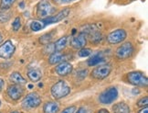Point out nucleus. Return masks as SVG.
I'll list each match as a JSON object with an SVG mask.
<instances>
[{"label":"nucleus","instance_id":"nucleus-1","mask_svg":"<svg viewBox=\"0 0 148 113\" xmlns=\"http://www.w3.org/2000/svg\"><path fill=\"white\" fill-rule=\"evenodd\" d=\"M71 93V87L63 80L55 83L51 87V95L55 99H61Z\"/></svg>","mask_w":148,"mask_h":113},{"label":"nucleus","instance_id":"nucleus-2","mask_svg":"<svg viewBox=\"0 0 148 113\" xmlns=\"http://www.w3.org/2000/svg\"><path fill=\"white\" fill-rule=\"evenodd\" d=\"M55 8L52 7L49 0H41L37 6V16L39 19H47L55 13Z\"/></svg>","mask_w":148,"mask_h":113},{"label":"nucleus","instance_id":"nucleus-3","mask_svg":"<svg viewBox=\"0 0 148 113\" xmlns=\"http://www.w3.org/2000/svg\"><path fill=\"white\" fill-rule=\"evenodd\" d=\"M127 80L130 84L134 85V86H135V87H146L147 84H148L147 77L143 74V73L139 72V71L128 73L127 74Z\"/></svg>","mask_w":148,"mask_h":113},{"label":"nucleus","instance_id":"nucleus-4","mask_svg":"<svg viewBox=\"0 0 148 113\" xmlns=\"http://www.w3.org/2000/svg\"><path fill=\"white\" fill-rule=\"evenodd\" d=\"M40 103H41L40 96L36 92H32L25 97V98L22 101V107L26 110L36 109L40 105Z\"/></svg>","mask_w":148,"mask_h":113},{"label":"nucleus","instance_id":"nucleus-5","mask_svg":"<svg viewBox=\"0 0 148 113\" xmlns=\"http://www.w3.org/2000/svg\"><path fill=\"white\" fill-rule=\"evenodd\" d=\"M134 52V45L131 42H124L117 48L115 55L119 60H126L133 55Z\"/></svg>","mask_w":148,"mask_h":113},{"label":"nucleus","instance_id":"nucleus-6","mask_svg":"<svg viewBox=\"0 0 148 113\" xmlns=\"http://www.w3.org/2000/svg\"><path fill=\"white\" fill-rule=\"evenodd\" d=\"M117 98H118L117 89L114 87H112L110 88L106 89L105 91H103L99 96V101L101 104L109 105L112 103L113 101H115Z\"/></svg>","mask_w":148,"mask_h":113},{"label":"nucleus","instance_id":"nucleus-7","mask_svg":"<svg viewBox=\"0 0 148 113\" xmlns=\"http://www.w3.org/2000/svg\"><path fill=\"white\" fill-rule=\"evenodd\" d=\"M127 37V33L123 29H117L115 31H112L109 35L107 36V42L109 44L114 45L121 43L123 42Z\"/></svg>","mask_w":148,"mask_h":113},{"label":"nucleus","instance_id":"nucleus-8","mask_svg":"<svg viewBox=\"0 0 148 113\" xmlns=\"http://www.w3.org/2000/svg\"><path fill=\"white\" fill-rule=\"evenodd\" d=\"M111 72H112V66L110 64H102L94 68L92 71V73H90V76L94 79L101 80V79H104L109 76L111 74Z\"/></svg>","mask_w":148,"mask_h":113},{"label":"nucleus","instance_id":"nucleus-9","mask_svg":"<svg viewBox=\"0 0 148 113\" xmlns=\"http://www.w3.org/2000/svg\"><path fill=\"white\" fill-rule=\"evenodd\" d=\"M16 47L11 41L5 42L2 45H0V57L3 59H9L12 57L15 53Z\"/></svg>","mask_w":148,"mask_h":113},{"label":"nucleus","instance_id":"nucleus-10","mask_svg":"<svg viewBox=\"0 0 148 113\" xmlns=\"http://www.w3.org/2000/svg\"><path fill=\"white\" fill-rule=\"evenodd\" d=\"M69 14H70V9L69 8H65L63 10L60 11V12L57 13L56 15H52V16L49 17V18H47V19H44L42 22L45 25L58 23V22L63 20L65 18H67V17L69 16Z\"/></svg>","mask_w":148,"mask_h":113},{"label":"nucleus","instance_id":"nucleus-11","mask_svg":"<svg viewBox=\"0 0 148 113\" xmlns=\"http://www.w3.org/2000/svg\"><path fill=\"white\" fill-rule=\"evenodd\" d=\"M8 97L13 100H18L24 95V89L21 87V85L14 84L12 86H9L8 88Z\"/></svg>","mask_w":148,"mask_h":113},{"label":"nucleus","instance_id":"nucleus-12","mask_svg":"<svg viewBox=\"0 0 148 113\" xmlns=\"http://www.w3.org/2000/svg\"><path fill=\"white\" fill-rule=\"evenodd\" d=\"M87 43V40H86V35L84 34L83 32L79 33L78 35L74 36L71 40V45L74 49H82L83 48Z\"/></svg>","mask_w":148,"mask_h":113},{"label":"nucleus","instance_id":"nucleus-13","mask_svg":"<svg viewBox=\"0 0 148 113\" xmlns=\"http://www.w3.org/2000/svg\"><path fill=\"white\" fill-rule=\"evenodd\" d=\"M72 70H73L72 64L68 63V62H61L55 68L56 73L60 76H66L68 75H70L72 72Z\"/></svg>","mask_w":148,"mask_h":113},{"label":"nucleus","instance_id":"nucleus-14","mask_svg":"<svg viewBox=\"0 0 148 113\" xmlns=\"http://www.w3.org/2000/svg\"><path fill=\"white\" fill-rule=\"evenodd\" d=\"M83 33L85 35H89L90 38L92 39V41L93 42H98L101 40V32L99 31V30L96 28L95 25H89L86 26V30L83 31Z\"/></svg>","mask_w":148,"mask_h":113},{"label":"nucleus","instance_id":"nucleus-15","mask_svg":"<svg viewBox=\"0 0 148 113\" xmlns=\"http://www.w3.org/2000/svg\"><path fill=\"white\" fill-rule=\"evenodd\" d=\"M60 110V106L54 101H48L43 106L44 113H57Z\"/></svg>","mask_w":148,"mask_h":113},{"label":"nucleus","instance_id":"nucleus-16","mask_svg":"<svg viewBox=\"0 0 148 113\" xmlns=\"http://www.w3.org/2000/svg\"><path fill=\"white\" fill-rule=\"evenodd\" d=\"M65 58H66V56L64 54H62L60 52H53L49 57V63L50 64H56L63 62Z\"/></svg>","mask_w":148,"mask_h":113},{"label":"nucleus","instance_id":"nucleus-17","mask_svg":"<svg viewBox=\"0 0 148 113\" xmlns=\"http://www.w3.org/2000/svg\"><path fill=\"white\" fill-rule=\"evenodd\" d=\"M113 113H130V107L125 102L116 103L112 107Z\"/></svg>","mask_w":148,"mask_h":113},{"label":"nucleus","instance_id":"nucleus-18","mask_svg":"<svg viewBox=\"0 0 148 113\" xmlns=\"http://www.w3.org/2000/svg\"><path fill=\"white\" fill-rule=\"evenodd\" d=\"M68 44V37L64 36L59 39L53 45H54V51L55 52H61L62 50H64Z\"/></svg>","mask_w":148,"mask_h":113},{"label":"nucleus","instance_id":"nucleus-19","mask_svg":"<svg viewBox=\"0 0 148 113\" xmlns=\"http://www.w3.org/2000/svg\"><path fill=\"white\" fill-rule=\"evenodd\" d=\"M104 61V57L103 55H102L101 53H95L93 54L92 57H90L89 60H88V65L89 66H95L99 64L100 63Z\"/></svg>","mask_w":148,"mask_h":113},{"label":"nucleus","instance_id":"nucleus-20","mask_svg":"<svg viewBox=\"0 0 148 113\" xmlns=\"http://www.w3.org/2000/svg\"><path fill=\"white\" fill-rule=\"evenodd\" d=\"M27 76L32 82H38L42 77V73L38 69H30L27 72Z\"/></svg>","mask_w":148,"mask_h":113},{"label":"nucleus","instance_id":"nucleus-21","mask_svg":"<svg viewBox=\"0 0 148 113\" xmlns=\"http://www.w3.org/2000/svg\"><path fill=\"white\" fill-rule=\"evenodd\" d=\"M9 79L11 82H13L14 84L16 85H23L26 84V79L21 76L20 73L18 72H14L10 75Z\"/></svg>","mask_w":148,"mask_h":113},{"label":"nucleus","instance_id":"nucleus-22","mask_svg":"<svg viewBox=\"0 0 148 113\" xmlns=\"http://www.w3.org/2000/svg\"><path fill=\"white\" fill-rule=\"evenodd\" d=\"M16 2V0H0V8L3 10L9 9Z\"/></svg>","mask_w":148,"mask_h":113},{"label":"nucleus","instance_id":"nucleus-23","mask_svg":"<svg viewBox=\"0 0 148 113\" xmlns=\"http://www.w3.org/2000/svg\"><path fill=\"white\" fill-rule=\"evenodd\" d=\"M46 26L42 21H32L31 24H30V29L33 31H38L42 30L43 28Z\"/></svg>","mask_w":148,"mask_h":113},{"label":"nucleus","instance_id":"nucleus-24","mask_svg":"<svg viewBox=\"0 0 148 113\" xmlns=\"http://www.w3.org/2000/svg\"><path fill=\"white\" fill-rule=\"evenodd\" d=\"M92 54V51L90 50V48H82L79 49V51L78 52V55L79 57H89L90 55Z\"/></svg>","mask_w":148,"mask_h":113},{"label":"nucleus","instance_id":"nucleus-25","mask_svg":"<svg viewBox=\"0 0 148 113\" xmlns=\"http://www.w3.org/2000/svg\"><path fill=\"white\" fill-rule=\"evenodd\" d=\"M10 19V13H8L7 10H3L0 12V23H5L8 21Z\"/></svg>","mask_w":148,"mask_h":113},{"label":"nucleus","instance_id":"nucleus-26","mask_svg":"<svg viewBox=\"0 0 148 113\" xmlns=\"http://www.w3.org/2000/svg\"><path fill=\"white\" fill-rule=\"evenodd\" d=\"M12 27H13V30L15 31H18L20 29V27H21V19H20L19 17H18V18L15 19L13 24H12Z\"/></svg>","mask_w":148,"mask_h":113},{"label":"nucleus","instance_id":"nucleus-27","mask_svg":"<svg viewBox=\"0 0 148 113\" xmlns=\"http://www.w3.org/2000/svg\"><path fill=\"white\" fill-rule=\"evenodd\" d=\"M51 39H52V35H51L50 33L49 34H45L40 38V42H42L44 44H48Z\"/></svg>","mask_w":148,"mask_h":113},{"label":"nucleus","instance_id":"nucleus-28","mask_svg":"<svg viewBox=\"0 0 148 113\" xmlns=\"http://www.w3.org/2000/svg\"><path fill=\"white\" fill-rule=\"evenodd\" d=\"M148 105V97L142 98L137 101V106L138 107H145Z\"/></svg>","mask_w":148,"mask_h":113},{"label":"nucleus","instance_id":"nucleus-29","mask_svg":"<svg viewBox=\"0 0 148 113\" xmlns=\"http://www.w3.org/2000/svg\"><path fill=\"white\" fill-rule=\"evenodd\" d=\"M76 110V107L75 106H71V107H68V108L64 109L60 113H74Z\"/></svg>","mask_w":148,"mask_h":113},{"label":"nucleus","instance_id":"nucleus-30","mask_svg":"<svg viewBox=\"0 0 148 113\" xmlns=\"http://www.w3.org/2000/svg\"><path fill=\"white\" fill-rule=\"evenodd\" d=\"M76 113H89V110L85 108V107H81Z\"/></svg>","mask_w":148,"mask_h":113},{"label":"nucleus","instance_id":"nucleus-31","mask_svg":"<svg viewBox=\"0 0 148 113\" xmlns=\"http://www.w3.org/2000/svg\"><path fill=\"white\" fill-rule=\"evenodd\" d=\"M138 113H148V108H147L146 106L145 107V108H144V107H143V109H142V110H140Z\"/></svg>","mask_w":148,"mask_h":113},{"label":"nucleus","instance_id":"nucleus-32","mask_svg":"<svg viewBox=\"0 0 148 113\" xmlns=\"http://www.w3.org/2000/svg\"><path fill=\"white\" fill-rule=\"evenodd\" d=\"M72 0H55V2H58L60 4H63V3H68V2H71Z\"/></svg>","mask_w":148,"mask_h":113},{"label":"nucleus","instance_id":"nucleus-33","mask_svg":"<svg viewBox=\"0 0 148 113\" xmlns=\"http://www.w3.org/2000/svg\"><path fill=\"white\" fill-rule=\"evenodd\" d=\"M4 84H5L4 80H3V79L0 78V92L2 91V89H3V87H4Z\"/></svg>","mask_w":148,"mask_h":113},{"label":"nucleus","instance_id":"nucleus-34","mask_svg":"<svg viewBox=\"0 0 148 113\" xmlns=\"http://www.w3.org/2000/svg\"><path fill=\"white\" fill-rule=\"evenodd\" d=\"M98 113H110V112L108 111L107 110H105V109H101V110H100L98 111Z\"/></svg>","mask_w":148,"mask_h":113},{"label":"nucleus","instance_id":"nucleus-35","mask_svg":"<svg viewBox=\"0 0 148 113\" xmlns=\"http://www.w3.org/2000/svg\"><path fill=\"white\" fill-rule=\"evenodd\" d=\"M3 41V36L1 35V33H0V42Z\"/></svg>","mask_w":148,"mask_h":113},{"label":"nucleus","instance_id":"nucleus-36","mask_svg":"<svg viewBox=\"0 0 148 113\" xmlns=\"http://www.w3.org/2000/svg\"><path fill=\"white\" fill-rule=\"evenodd\" d=\"M11 113H19L18 111H13V112H11Z\"/></svg>","mask_w":148,"mask_h":113},{"label":"nucleus","instance_id":"nucleus-37","mask_svg":"<svg viewBox=\"0 0 148 113\" xmlns=\"http://www.w3.org/2000/svg\"><path fill=\"white\" fill-rule=\"evenodd\" d=\"M0 106H1V101H0Z\"/></svg>","mask_w":148,"mask_h":113}]
</instances>
